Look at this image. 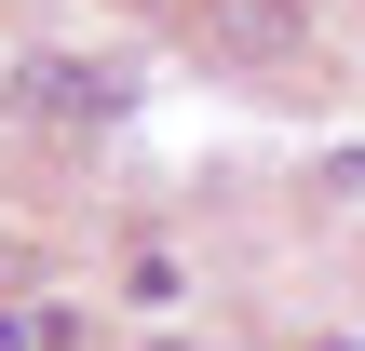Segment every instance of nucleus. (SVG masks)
<instances>
[{
  "label": "nucleus",
  "mask_w": 365,
  "mask_h": 351,
  "mask_svg": "<svg viewBox=\"0 0 365 351\" xmlns=\"http://www.w3.org/2000/svg\"><path fill=\"white\" fill-rule=\"evenodd\" d=\"M122 95H135V68H108V54H41V68H27V108H41V122H68V135H81V122H108Z\"/></svg>",
  "instance_id": "f257e3e1"
},
{
  "label": "nucleus",
  "mask_w": 365,
  "mask_h": 351,
  "mask_svg": "<svg viewBox=\"0 0 365 351\" xmlns=\"http://www.w3.org/2000/svg\"><path fill=\"white\" fill-rule=\"evenodd\" d=\"M27 68H41V54H27V41H14V27H0V95H14V81H27Z\"/></svg>",
  "instance_id": "f03ea898"
}]
</instances>
